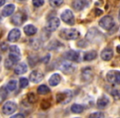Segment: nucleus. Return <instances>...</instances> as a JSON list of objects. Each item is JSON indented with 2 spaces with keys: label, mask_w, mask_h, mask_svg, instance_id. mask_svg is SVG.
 Here are the masks:
<instances>
[{
  "label": "nucleus",
  "mask_w": 120,
  "mask_h": 118,
  "mask_svg": "<svg viewBox=\"0 0 120 118\" xmlns=\"http://www.w3.org/2000/svg\"><path fill=\"white\" fill-rule=\"evenodd\" d=\"M96 12H97V13H96V16H99V15H101V14H102V11H101V10L96 9Z\"/></svg>",
  "instance_id": "nucleus-39"
},
{
  "label": "nucleus",
  "mask_w": 120,
  "mask_h": 118,
  "mask_svg": "<svg viewBox=\"0 0 120 118\" xmlns=\"http://www.w3.org/2000/svg\"><path fill=\"white\" fill-rule=\"evenodd\" d=\"M73 94L70 90H65L56 94V101L58 103L65 104L71 101Z\"/></svg>",
  "instance_id": "nucleus-3"
},
{
  "label": "nucleus",
  "mask_w": 120,
  "mask_h": 118,
  "mask_svg": "<svg viewBox=\"0 0 120 118\" xmlns=\"http://www.w3.org/2000/svg\"><path fill=\"white\" fill-rule=\"evenodd\" d=\"M112 95L113 97L115 99H120V91L119 90H114L112 91Z\"/></svg>",
  "instance_id": "nucleus-35"
},
{
  "label": "nucleus",
  "mask_w": 120,
  "mask_h": 118,
  "mask_svg": "<svg viewBox=\"0 0 120 118\" xmlns=\"http://www.w3.org/2000/svg\"><path fill=\"white\" fill-rule=\"evenodd\" d=\"M0 48H1L3 51H4V50H7V48H8V45H7L6 43H3V44H2V46H0Z\"/></svg>",
  "instance_id": "nucleus-36"
},
{
  "label": "nucleus",
  "mask_w": 120,
  "mask_h": 118,
  "mask_svg": "<svg viewBox=\"0 0 120 118\" xmlns=\"http://www.w3.org/2000/svg\"><path fill=\"white\" fill-rule=\"evenodd\" d=\"M59 69H60L62 72H64L65 74L70 75V74H72L73 72L74 71L75 67H74L72 63H70V62H63L60 63V67H59Z\"/></svg>",
  "instance_id": "nucleus-10"
},
{
  "label": "nucleus",
  "mask_w": 120,
  "mask_h": 118,
  "mask_svg": "<svg viewBox=\"0 0 120 118\" xmlns=\"http://www.w3.org/2000/svg\"><path fill=\"white\" fill-rule=\"evenodd\" d=\"M92 78H93V72L90 67L84 68L82 71V79L83 81L89 82L92 80Z\"/></svg>",
  "instance_id": "nucleus-13"
},
{
  "label": "nucleus",
  "mask_w": 120,
  "mask_h": 118,
  "mask_svg": "<svg viewBox=\"0 0 120 118\" xmlns=\"http://www.w3.org/2000/svg\"><path fill=\"white\" fill-rule=\"evenodd\" d=\"M26 19H27L26 14H25V12H23L20 11L13 15L12 17H11V21L13 25L19 26H21V25L26 21Z\"/></svg>",
  "instance_id": "nucleus-5"
},
{
  "label": "nucleus",
  "mask_w": 120,
  "mask_h": 118,
  "mask_svg": "<svg viewBox=\"0 0 120 118\" xmlns=\"http://www.w3.org/2000/svg\"><path fill=\"white\" fill-rule=\"evenodd\" d=\"M109 103V98L105 95L101 96V97L99 98L98 100H97V107H99V108H101V109L106 107Z\"/></svg>",
  "instance_id": "nucleus-18"
},
{
  "label": "nucleus",
  "mask_w": 120,
  "mask_h": 118,
  "mask_svg": "<svg viewBox=\"0 0 120 118\" xmlns=\"http://www.w3.org/2000/svg\"><path fill=\"white\" fill-rule=\"evenodd\" d=\"M17 106L13 102H7L2 107V112L4 115H11L16 112Z\"/></svg>",
  "instance_id": "nucleus-8"
},
{
  "label": "nucleus",
  "mask_w": 120,
  "mask_h": 118,
  "mask_svg": "<svg viewBox=\"0 0 120 118\" xmlns=\"http://www.w3.org/2000/svg\"><path fill=\"white\" fill-rule=\"evenodd\" d=\"M105 117V115L102 113V112H94V113L91 114L89 116V117H93V118H103Z\"/></svg>",
  "instance_id": "nucleus-32"
},
{
  "label": "nucleus",
  "mask_w": 120,
  "mask_h": 118,
  "mask_svg": "<svg viewBox=\"0 0 120 118\" xmlns=\"http://www.w3.org/2000/svg\"><path fill=\"white\" fill-rule=\"evenodd\" d=\"M60 36L64 39L74 40L80 36V32L76 29H64L60 32Z\"/></svg>",
  "instance_id": "nucleus-1"
},
{
  "label": "nucleus",
  "mask_w": 120,
  "mask_h": 118,
  "mask_svg": "<svg viewBox=\"0 0 120 118\" xmlns=\"http://www.w3.org/2000/svg\"><path fill=\"white\" fill-rule=\"evenodd\" d=\"M61 80V76L59 74H53L49 79V84L52 86H56Z\"/></svg>",
  "instance_id": "nucleus-20"
},
{
  "label": "nucleus",
  "mask_w": 120,
  "mask_h": 118,
  "mask_svg": "<svg viewBox=\"0 0 120 118\" xmlns=\"http://www.w3.org/2000/svg\"><path fill=\"white\" fill-rule=\"evenodd\" d=\"M20 1H24V0H20Z\"/></svg>",
  "instance_id": "nucleus-44"
},
{
  "label": "nucleus",
  "mask_w": 120,
  "mask_h": 118,
  "mask_svg": "<svg viewBox=\"0 0 120 118\" xmlns=\"http://www.w3.org/2000/svg\"><path fill=\"white\" fill-rule=\"evenodd\" d=\"M1 59H2V58H1V55H0V62H1Z\"/></svg>",
  "instance_id": "nucleus-43"
},
{
  "label": "nucleus",
  "mask_w": 120,
  "mask_h": 118,
  "mask_svg": "<svg viewBox=\"0 0 120 118\" xmlns=\"http://www.w3.org/2000/svg\"><path fill=\"white\" fill-rule=\"evenodd\" d=\"M43 4H44V0H33V5L36 8H39Z\"/></svg>",
  "instance_id": "nucleus-31"
},
{
  "label": "nucleus",
  "mask_w": 120,
  "mask_h": 118,
  "mask_svg": "<svg viewBox=\"0 0 120 118\" xmlns=\"http://www.w3.org/2000/svg\"><path fill=\"white\" fill-rule=\"evenodd\" d=\"M21 37V31L18 29H13L8 34V39L10 42H16Z\"/></svg>",
  "instance_id": "nucleus-15"
},
{
  "label": "nucleus",
  "mask_w": 120,
  "mask_h": 118,
  "mask_svg": "<svg viewBox=\"0 0 120 118\" xmlns=\"http://www.w3.org/2000/svg\"><path fill=\"white\" fill-rule=\"evenodd\" d=\"M49 58H50V55H48V56L46 57L45 58H43V59H45V60H43V62H45V63H47V62L49 61Z\"/></svg>",
  "instance_id": "nucleus-38"
},
{
  "label": "nucleus",
  "mask_w": 120,
  "mask_h": 118,
  "mask_svg": "<svg viewBox=\"0 0 120 118\" xmlns=\"http://www.w3.org/2000/svg\"><path fill=\"white\" fill-rule=\"evenodd\" d=\"M14 11H15V5L14 4H8L3 9L2 13H3V16H6L7 17V16H11V15L14 12Z\"/></svg>",
  "instance_id": "nucleus-19"
},
{
  "label": "nucleus",
  "mask_w": 120,
  "mask_h": 118,
  "mask_svg": "<svg viewBox=\"0 0 120 118\" xmlns=\"http://www.w3.org/2000/svg\"><path fill=\"white\" fill-rule=\"evenodd\" d=\"M28 85H29V81L26 78L22 77V78L20 79V86H21V88H26Z\"/></svg>",
  "instance_id": "nucleus-30"
},
{
  "label": "nucleus",
  "mask_w": 120,
  "mask_h": 118,
  "mask_svg": "<svg viewBox=\"0 0 120 118\" xmlns=\"http://www.w3.org/2000/svg\"><path fill=\"white\" fill-rule=\"evenodd\" d=\"M7 96H8L7 89L5 87H1L0 88V103H2L6 99Z\"/></svg>",
  "instance_id": "nucleus-26"
},
{
  "label": "nucleus",
  "mask_w": 120,
  "mask_h": 118,
  "mask_svg": "<svg viewBox=\"0 0 120 118\" xmlns=\"http://www.w3.org/2000/svg\"><path fill=\"white\" fill-rule=\"evenodd\" d=\"M84 110V107L82 105H80V104H74V105L71 106V112H74V113H82Z\"/></svg>",
  "instance_id": "nucleus-24"
},
{
  "label": "nucleus",
  "mask_w": 120,
  "mask_h": 118,
  "mask_svg": "<svg viewBox=\"0 0 120 118\" xmlns=\"http://www.w3.org/2000/svg\"><path fill=\"white\" fill-rule=\"evenodd\" d=\"M97 57V53L96 51H89V52H87L85 53L83 56V59L84 61H87V62H90V61H92L94 59L96 58Z\"/></svg>",
  "instance_id": "nucleus-23"
},
{
  "label": "nucleus",
  "mask_w": 120,
  "mask_h": 118,
  "mask_svg": "<svg viewBox=\"0 0 120 118\" xmlns=\"http://www.w3.org/2000/svg\"><path fill=\"white\" fill-rule=\"evenodd\" d=\"M119 21H120V11H119Z\"/></svg>",
  "instance_id": "nucleus-42"
},
{
  "label": "nucleus",
  "mask_w": 120,
  "mask_h": 118,
  "mask_svg": "<svg viewBox=\"0 0 120 118\" xmlns=\"http://www.w3.org/2000/svg\"><path fill=\"white\" fill-rule=\"evenodd\" d=\"M119 36H120V32H119Z\"/></svg>",
  "instance_id": "nucleus-46"
},
{
  "label": "nucleus",
  "mask_w": 120,
  "mask_h": 118,
  "mask_svg": "<svg viewBox=\"0 0 120 118\" xmlns=\"http://www.w3.org/2000/svg\"><path fill=\"white\" fill-rule=\"evenodd\" d=\"M86 39L87 41L91 43H96L101 41V39H103V35L101 32H100L96 28H92L87 31L86 35Z\"/></svg>",
  "instance_id": "nucleus-2"
},
{
  "label": "nucleus",
  "mask_w": 120,
  "mask_h": 118,
  "mask_svg": "<svg viewBox=\"0 0 120 118\" xmlns=\"http://www.w3.org/2000/svg\"><path fill=\"white\" fill-rule=\"evenodd\" d=\"M87 0H74L72 3V6L76 11H82L83 8H85L87 6Z\"/></svg>",
  "instance_id": "nucleus-14"
},
{
  "label": "nucleus",
  "mask_w": 120,
  "mask_h": 118,
  "mask_svg": "<svg viewBox=\"0 0 120 118\" xmlns=\"http://www.w3.org/2000/svg\"><path fill=\"white\" fill-rule=\"evenodd\" d=\"M27 99H28V101L30 103H34L37 101V97L34 93H29L27 94Z\"/></svg>",
  "instance_id": "nucleus-29"
},
{
  "label": "nucleus",
  "mask_w": 120,
  "mask_h": 118,
  "mask_svg": "<svg viewBox=\"0 0 120 118\" xmlns=\"http://www.w3.org/2000/svg\"><path fill=\"white\" fill-rule=\"evenodd\" d=\"M116 50H117V52L120 54V45H118L117 48H116Z\"/></svg>",
  "instance_id": "nucleus-41"
},
{
  "label": "nucleus",
  "mask_w": 120,
  "mask_h": 118,
  "mask_svg": "<svg viewBox=\"0 0 120 118\" xmlns=\"http://www.w3.org/2000/svg\"><path fill=\"white\" fill-rule=\"evenodd\" d=\"M9 58L14 63H16L21 59V53L20 49L17 46L12 45L10 47V53H9Z\"/></svg>",
  "instance_id": "nucleus-7"
},
{
  "label": "nucleus",
  "mask_w": 120,
  "mask_h": 118,
  "mask_svg": "<svg viewBox=\"0 0 120 118\" xmlns=\"http://www.w3.org/2000/svg\"><path fill=\"white\" fill-rule=\"evenodd\" d=\"M65 58L73 62H79L80 58V53L74 50H70L65 53Z\"/></svg>",
  "instance_id": "nucleus-16"
},
{
  "label": "nucleus",
  "mask_w": 120,
  "mask_h": 118,
  "mask_svg": "<svg viewBox=\"0 0 120 118\" xmlns=\"http://www.w3.org/2000/svg\"><path fill=\"white\" fill-rule=\"evenodd\" d=\"M43 74L38 71H34L30 75V79L33 83H39L43 79Z\"/></svg>",
  "instance_id": "nucleus-12"
},
{
  "label": "nucleus",
  "mask_w": 120,
  "mask_h": 118,
  "mask_svg": "<svg viewBox=\"0 0 120 118\" xmlns=\"http://www.w3.org/2000/svg\"><path fill=\"white\" fill-rule=\"evenodd\" d=\"M16 117H25V115H23V114H16L15 116H12V118H16Z\"/></svg>",
  "instance_id": "nucleus-37"
},
{
  "label": "nucleus",
  "mask_w": 120,
  "mask_h": 118,
  "mask_svg": "<svg viewBox=\"0 0 120 118\" xmlns=\"http://www.w3.org/2000/svg\"><path fill=\"white\" fill-rule=\"evenodd\" d=\"M16 86H17V82L15 80H10L8 83V85H7V87H8V90H10V91H14L15 89H16Z\"/></svg>",
  "instance_id": "nucleus-27"
},
{
  "label": "nucleus",
  "mask_w": 120,
  "mask_h": 118,
  "mask_svg": "<svg viewBox=\"0 0 120 118\" xmlns=\"http://www.w3.org/2000/svg\"><path fill=\"white\" fill-rule=\"evenodd\" d=\"M24 31L26 35H28V36H32V35L36 34L37 29L33 25H27V26H25L24 27Z\"/></svg>",
  "instance_id": "nucleus-21"
},
{
  "label": "nucleus",
  "mask_w": 120,
  "mask_h": 118,
  "mask_svg": "<svg viewBox=\"0 0 120 118\" xmlns=\"http://www.w3.org/2000/svg\"><path fill=\"white\" fill-rule=\"evenodd\" d=\"M101 57L104 61H109L114 57V52H113V50L111 48H106L101 52Z\"/></svg>",
  "instance_id": "nucleus-17"
},
{
  "label": "nucleus",
  "mask_w": 120,
  "mask_h": 118,
  "mask_svg": "<svg viewBox=\"0 0 120 118\" xmlns=\"http://www.w3.org/2000/svg\"><path fill=\"white\" fill-rule=\"evenodd\" d=\"M99 25L104 30H109L114 27V18L110 16H105L104 17H102L100 20Z\"/></svg>",
  "instance_id": "nucleus-4"
},
{
  "label": "nucleus",
  "mask_w": 120,
  "mask_h": 118,
  "mask_svg": "<svg viewBox=\"0 0 120 118\" xmlns=\"http://www.w3.org/2000/svg\"><path fill=\"white\" fill-rule=\"evenodd\" d=\"M64 0H49V3L52 7L53 8H57L60 7V5L63 3Z\"/></svg>",
  "instance_id": "nucleus-28"
},
{
  "label": "nucleus",
  "mask_w": 120,
  "mask_h": 118,
  "mask_svg": "<svg viewBox=\"0 0 120 118\" xmlns=\"http://www.w3.org/2000/svg\"><path fill=\"white\" fill-rule=\"evenodd\" d=\"M0 21H1V18H0Z\"/></svg>",
  "instance_id": "nucleus-45"
},
{
  "label": "nucleus",
  "mask_w": 120,
  "mask_h": 118,
  "mask_svg": "<svg viewBox=\"0 0 120 118\" xmlns=\"http://www.w3.org/2000/svg\"><path fill=\"white\" fill-rule=\"evenodd\" d=\"M61 20L68 25H70V26L74 25V16L73 14L72 11H70V10H65V11H64L61 14Z\"/></svg>",
  "instance_id": "nucleus-9"
},
{
  "label": "nucleus",
  "mask_w": 120,
  "mask_h": 118,
  "mask_svg": "<svg viewBox=\"0 0 120 118\" xmlns=\"http://www.w3.org/2000/svg\"><path fill=\"white\" fill-rule=\"evenodd\" d=\"M38 94H41V95H45V94H48L50 92V89L48 88L47 85H42L37 89Z\"/></svg>",
  "instance_id": "nucleus-25"
},
{
  "label": "nucleus",
  "mask_w": 120,
  "mask_h": 118,
  "mask_svg": "<svg viewBox=\"0 0 120 118\" xmlns=\"http://www.w3.org/2000/svg\"><path fill=\"white\" fill-rule=\"evenodd\" d=\"M50 106H51V103L47 100H43L41 103V107L43 109H48V107H50Z\"/></svg>",
  "instance_id": "nucleus-34"
},
{
  "label": "nucleus",
  "mask_w": 120,
  "mask_h": 118,
  "mask_svg": "<svg viewBox=\"0 0 120 118\" xmlns=\"http://www.w3.org/2000/svg\"><path fill=\"white\" fill-rule=\"evenodd\" d=\"M13 64H15V63L10 58L9 59H7L6 62H5V67H6L8 69H11V67H12Z\"/></svg>",
  "instance_id": "nucleus-33"
},
{
  "label": "nucleus",
  "mask_w": 120,
  "mask_h": 118,
  "mask_svg": "<svg viewBox=\"0 0 120 118\" xmlns=\"http://www.w3.org/2000/svg\"><path fill=\"white\" fill-rule=\"evenodd\" d=\"M60 20H59L58 18L52 17L48 21L46 28L48 31H55V30L60 26Z\"/></svg>",
  "instance_id": "nucleus-11"
},
{
  "label": "nucleus",
  "mask_w": 120,
  "mask_h": 118,
  "mask_svg": "<svg viewBox=\"0 0 120 118\" xmlns=\"http://www.w3.org/2000/svg\"><path fill=\"white\" fill-rule=\"evenodd\" d=\"M106 79L111 84L120 85V71H109L106 75Z\"/></svg>",
  "instance_id": "nucleus-6"
},
{
  "label": "nucleus",
  "mask_w": 120,
  "mask_h": 118,
  "mask_svg": "<svg viewBox=\"0 0 120 118\" xmlns=\"http://www.w3.org/2000/svg\"><path fill=\"white\" fill-rule=\"evenodd\" d=\"M27 70H28L27 66L25 63H21L18 64L15 68V73L16 75H22V74H25L27 71Z\"/></svg>",
  "instance_id": "nucleus-22"
},
{
  "label": "nucleus",
  "mask_w": 120,
  "mask_h": 118,
  "mask_svg": "<svg viewBox=\"0 0 120 118\" xmlns=\"http://www.w3.org/2000/svg\"><path fill=\"white\" fill-rule=\"evenodd\" d=\"M5 1H6V0H0V7L3 6V5L4 4V3H5Z\"/></svg>",
  "instance_id": "nucleus-40"
}]
</instances>
